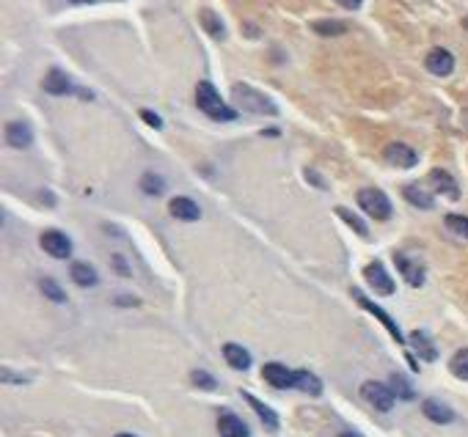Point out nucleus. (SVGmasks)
I'll use <instances>...</instances> for the list:
<instances>
[{
	"label": "nucleus",
	"mask_w": 468,
	"mask_h": 437,
	"mask_svg": "<svg viewBox=\"0 0 468 437\" xmlns=\"http://www.w3.org/2000/svg\"><path fill=\"white\" fill-rule=\"evenodd\" d=\"M196 105L201 107V113H207L210 119H215V122H234L237 119V110L234 107H229L220 94L215 91V86L210 83V80H201L198 83V89H196Z\"/></svg>",
	"instance_id": "f257e3e1"
},
{
	"label": "nucleus",
	"mask_w": 468,
	"mask_h": 437,
	"mask_svg": "<svg viewBox=\"0 0 468 437\" xmlns=\"http://www.w3.org/2000/svg\"><path fill=\"white\" fill-rule=\"evenodd\" d=\"M232 96H234V102L243 107V110H248V113H259V116H276L279 113V107L267 99V96L262 94V91H256V89H251L246 83H237L234 89H232Z\"/></svg>",
	"instance_id": "f03ea898"
},
{
	"label": "nucleus",
	"mask_w": 468,
	"mask_h": 437,
	"mask_svg": "<svg viewBox=\"0 0 468 437\" xmlns=\"http://www.w3.org/2000/svg\"><path fill=\"white\" fill-rule=\"evenodd\" d=\"M358 204H361V209L374 220L391 218V201H388V195H386L383 190H377V188L358 190Z\"/></svg>",
	"instance_id": "7ed1b4c3"
},
{
	"label": "nucleus",
	"mask_w": 468,
	"mask_h": 437,
	"mask_svg": "<svg viewBox=\"0 0 468 437\" xmlns=\"http://www.w3.org/2000/svg\"><path fill=\"white\" fill-rule=\"evenodd\" d=\"M361 396L369 402L372 407H377L380 412H388L391 407H394V391L388 388V385H383V382H374V379H369V382H364L361 385Z\"/></svg>",
	"instance_id": "20e7f679"
},
{
	"label": "nucleus",
	"mask_w": 468,
	"mask_h": 437,
	"mask_svg": "<svg viewBox=\"0 0 468 437\" xmlns=\"http://www.w3.org/2000/svg\"><path fill=\"white\" fill-rule=\"evenodd\" d=\"M39 242H42V248L47 250L53 259H69V253H72V240L63 231H58V228H47Z\"/></svg>",
	"instance_id": "39448f33"
},
{
	"label": "nucleus",
	"mask_w": 468,
	"mask_h": 437,
	"mask_svg": "<svg viewBox=\"0 0 468 437\" xmlns=\"http://www.w3.org/2000/svg\"><path fill=\"white\" fill-rule=\"evenodd\" d=\"M353 297H355V303H358V306H361V308H367V311L372 313V316H377V319H380V322H383V325H386V330H388V333H391V339H394V341H397V344H405V336H403V333H400V327H397V322H394V319H391V316H388V313L383 311V308H380V306H374L372 300H367V297H364V294H361V292H355V289H353Z\"/></svg>",
	"instance_id": "423d86ee"
},
{
	"label": "nucleus",
	"mask_w": 468,
	"mask_h": 437,
	"mask_svg": "<svg viewBox=\"0 0 468 437\" xmlns=\"http://www.w3.org/2000/svg\"><path fill=\"white\" fill-rule=\"evenodd\" d=\"M364 278L377 294H394V281H391V275L386 273V267L380 261H372V264L364 267Z\"/></svg>",
	"instance_id": "0eeeda50"
},
{
	"label": "nucleus",
	"mask_w": 468,
	"mask_h": 437,
	"mask_svg": "<svg viewBox=\"0 0 468 437\" xmlns=\"http://www.w3.org/2000/svg\"><path fill=\"white\" fill-rule=\"evenodd\" d=\"M262 377L267 379V385H273V388H295V372H289L284 363H265V369H262Z\"/></svg>",
	"instance_id": "6e6552de"
},
{
	"label": "nucleus",
	"mask_w": 468,
	"mask_h": 437,
	"mask_svg": "<svg viewBox=\"0 0 468 437\" xmlns=\"http://www.w3.org/2000/svg\"><path fill=\"white\" fill-rule=\"evenodd\" d=\"M386 159L394 168H413L419 162V155L410 146H405V143H388L386 146Z\"/></svg>",
	"instance_id": "1a4fd4ad"
},
{
	"label": "nucleus",
	"mask_w": 468,
	"mask_h": 437,
	"mask_svg": "<svg viewBox=\"0 0 468 437\" xmlns=\"http://www.w3.org/2000/svg\"><path fill=\"white\" fill-rule=\"evenodd\" d=\"M427 69L438 74V77H446V74H452V69H455V56L449 53V50H443V47H436V50H430L427 53Z\"/></svg>",
	"instance_id": "9d476101"
},
{
	"label": "nucleus",
	"mask_w": 468,
	"mask_h": 437,
	"mask_svg": "<svg viewBox=\"0 0 468 437\" xmlns=\"http://www.w3.org/2000/svg\"><path fill=\"white\" fill-rule=\"evenodd\" d=\"M168 209H171V215H174V218L187 220V223H193V220L201 218V209H198V204H196L193 198H185V195H177V198H171Z\"/></svg>",
	"instance_id": "9b49d317"
},
{
	"label": "nucleus",
	"mask_w": 468,
	"mask_h": 437,
	"mask_svg": "<svg viewBox=\"0 0 468 437\" xmlns=\"http://www.w3.org/2000/svg\"><path fill=\"white\" fill-rule=\"evenodd\" d=\"M394 261H397L400 275H403L410 286H422V283H424V267H422V264L410 261L405 253H397V256H394Z\"/></svg>",
	"instance_id": "f8f14e48"
},
{
	"label": "nucleus",
	"mask_w": 468,
	"mask_h": 437,
	"mask_svg": "<svg viewBox=\"0 0 468 437\" xmlns=\"http://www.w3.org/2000/svg\"><path fill=\"white\" fill-rule=\"evenodd\" d=\"M218 432L220 437H248V424L243 418H237L234 412H223L218 418Z\"/></svg>",
	"instance_id": "ddd939ff"
},
{
	"label": "nucleus",
	"mask_w": 468,
	"mask_h": 437,
	"mask_svg": "<svg viewBox=\"0 0 468 437\" xmlns=\"http://www.w3.org/2000/svg\"><path fill=\"white\" fill-rule=\"evenodd\" d=\"M31 141H33V135L28 124L11 122V124L6 126V143H8L11 149H25V146H31Z\"/></svg>",
	"instance_id": "4468645a"
},
{
	"label": "nucleus",
	"mask_w": 468,
	"mask_h": 437,
	"mask_svg": "<svg viewBox=\"0 0 468 437\" xmlns=\"http://www.w3.org/2000/svg\"><path fill=\"white\" fill-rule=\"evenodd\" d=\"M223 358H226V363H229L232 369H237V372H246L251 366L248 349L240 346V344H223Z\"/></svg>",
	"instance_id": "2eb2a0df"
},
{
	"label": "nucleus",
	"mask_w": 468,
	"mask_h": 437,
	"mask_svg": "<svg viewBox=\"0 0 468 437\" xmlns=\"http://www.w3.org/2000/svg\"><path fill=\"white\" fill-rule=\"evenodd\" d=\"M430 185L436 188V193H443V195H449V198H460V188H457V182L446 174V171H441V168H436L433 174H430Z\"/></svg>",
	"instance_id": "dca6fc26"
},
{
	"label": "nucleus",
	"mask_w": 468,
	"mask_h": 437,
	"mask_svg": "<svg viewBox=\"0 0 468 437\" xmlns=\"http://www.w3.org/2000/svg\"><path fill=\"white\" fill-rule=\"evenodd\" d=\"M422 412H424L433 424H452V421H455V412L446 405H441L438 399H424V402H422Z\"/></svg>",
	"instance_id": "f3484780"
},
{
	"label": "nucleus",
	"mask_w": 468,
	"mask_h": 437,
	"mask_svg": "<svg viewBox=\"0 0 468 437\" xmlns=\"http://www.w3.org/2000/svg\"><path fill=\"white\" fill-rule=\"evenodd\" d=\"M44 91H47V94L63 96L72 91V83H69V77L63 74L61 69H50V72L44 74Z\"/></svg>",
	"instance_id": "a211bd4d"
},
{
	"label": "nucleus",
	"mask_w": 468,
	"mask_h": 437,
	"mask_svg": "<svg viewBox=\"0 0 468 437\" xmlns=\"http://www.w3.org/2000/svg\"><path fill=\"white\" fill-rule=\"evenodd\" d=\"M243 399H246V402H248V405L253 407V412H256V415L262 418V424H265V426H267L270 432H276V429H279V415H276V412H273L270 407L262 405V402H259V399H256L253 393H246V391H243Z\"/></svg>",
	"instance_id": "6ab92c4d"
},
{
	"label": "nucleus",
	"mask_w": 468,
	"mask_h": 437,
	"mask_svg": "<svg viewBox=\"0 0 468 437\" xmlns=\"http://www.w3.org/2000/svg\"><path fill=\"white\" fill-rule=\"evenodd\" d=\"M69 275H72V281L77 283V286H83V289H89V286L96 283V273H94L91 264H86V261H75L72 270H69Z\"/></svg>",
	"instance_id": "aec40b11"
},
{
	"label": "nucleus",
	"mask_w": 468,
	"mask_h": 437,
	"mask_svg": "<svg viewBox=\"0 0 468 437\" xmlns=\"http://www.w3.org/2000/svg\"><path fill=\"white\" fill-rule=\"evenodd\" d=\"M410 344H413V349H416L427 363H433V360L438 358V349L433 346V341H430L422 330H413V333H410Z\"/></svg>",
	"instance_id": "412c9836"
},
{
	"label": "nucleus",
	"mask_w": 468,
	"mask_h": 437,
	"mask_svg": "<svg viewBox=\"0 0 468 437\" xmlns=\"http://www.w3.org/2000/svg\"><path fill=\"white\" fill-rule=\"evenodd\" d=\"M295 388L309 393V396H320L322 393V382L314 374H309V372H295Z\"/></svg>",
	"instance_id": "4be33fe9"
},
{
	"label": "nucleus",
	"mask_w": 468,
	"mask_h": 437,
	"mask_svg": "<svg viewBox=\"0 0 468 437\" xmlns=\"http://www.w3.org/2000/svg\"><path fill=\"white\" fill-rule=\"evenodd\" d=\"M403 193H405L407 201H410L413 207H419V209H433V204H436L430 193H424V190L416 188V185H407V188L403 190Z\"/></svg>",
	"instance_id": "5701e85b"
},
{
	"label": "nucleus",
	"mask_w": 468,
	"mask_h": 437,
	"mask_svg": "<svg viewBox=\"0 0 468 437\" xmlns=\"http://www.w3.org/2000/svg\"><path fill=\"white\" fill-rule=\"evenodd\" d=\"M201 25L207 28V33H210L213 39H223V36H226V28H223V22L218 20V14L210 11V8L201 11Z\"/></svg>",
	"instance_id": "b1692460"
},
{
	"label": "nucleus",
	"mask_w": 468,
	"mask_h": 437,
	"mask_svg": "<svg viewBox=\"0 0 468 437\" xmlns=\"http://www.w3.org/2000/svg\"><path fill=\"white\" fill-rule=\"evenodd\" d=\"M336 215H339V218H342L344 223L350 226V228H355V231H358V237H364V240L369 237V228H367V223L358 218V215H353L347 207H336Z\"/></svg>",
	"instance_id": "393cba45"
},
{
	"label": "nucleus",
	"mask_w": 468,
	"mask_h": 437,
	"mask_svg": "<svg viewBox=\"0 0 468 437\" xmlns=\"http://www.w3.org/2000/svg\"><path fill=\"white\" fill-rule=\"evenodd\" d=\"M314 33H320V36H342L347 31V25L344 22H336V20H317L312 25Z\"/></svg>",
	"instance_id": "a878e982"
},
{
	"label": "nucleus",
	"mask_w": 468,
	"mask_h": 437,
	"mask_svg": "<svg viewBox=\"0 0 468 437\" xmlns=\"http://www.w3.org/2000/svg\"><path fill=\"white\" fill-rule=\"evenodd\" d=\"M449 369L457 379H468V349H457L455 358L449 360Z\"/></svg>",
	"instance_id": "bb28decb"
},
{
	"label": "nucleus",
	"mask_w": 468,
	"mask_h": 437,
	"mask_svg": "<svg viewBox=\"0 0 468 437\" xmlns=\"http://www.w3.org/2000/svg\"><path fill=\"white\" fill-rule=\"evenodd\" d=\"M190 382L196 385V388H204V391H215L218 388V379L213 374H207V372H190Z\"/></svg>",
	"instance_id": "cd10ccee"
},
{
	"label": "nucleus",
	"mask_w": 468,
	"mask_h": 437,
	"mask_svg": "<svg viewBox=\"0 0 468 437\" xmlns=\"http://www.w3.org/2000/svg\"><path fill=\"white\" fill-rule=\"evenodd\" d=\"M39 286H42V292H44L50 300H56V303H63V300H66L63 289L56 281H53V278H42V281H39Z\"/></svg>",
	"instance_id": "c85d7f7f"
},
{
	"label": "nucleus",
	"mask_w": 468,
	"mask_h": 437,
	"mask_svg": "<svg viewBox=\"0 0 468 437\" xmlns=\"http://www.w3.org/2000/svg\"><path fill=\"white\" fill-rule=\"evenodd\" d=\"M141 190H144L146 195H160V193H163V179H160L157 174H144V176H141Z\"/></svg>",
	"instance_id": "c756f323"
},
{
	"label": "nucleus",
	"mask_w": 468,
	"mask_h": 437,
	"mask_svg": "<svg viewBox=\"0 0 468 437\" xmlns=\"http://www.w3.org/2000/svg\"><path fill=\"white\" fill-rule=\"evenodd\" d=\"M446 228L455 231L457 237H466L468 240V218L466 215H446Z\"/></svg>",
	"instance_id": "7c9ffc66"
},
{
	"label": "nucleus",
	"mask_w": 468,
	"mask_h": 437,
	"mask_svg": "<svg viewBox=\"0 0 468 437\" xmlns=\"http://www.w3.org/2000/svg\"><path fill=\"white\" fill-rule=\"evenodd\" d=\"M391 391H394V396H400V399H405V402H410L413 399V388L405 382V377H400V374H394L391 377Z\"/></svg>",
	"instance_id": "2f4dec72"
},
{
	"label": "nucleus",
	"mask_w": 468,
	"mask_h": 437,
	"mask_svg": "<svg viewBox=\"0 0 468 437\" xmlns=\"http://www.w3.org/2000/svg\"><path fill=\"white\" fill-rule=\"evenodd\" d=\"M141 119H144V122H146L149 126H155V129H160V126H163V119H160V116H155L152 110H144V113H141Z\"/></svg>",
	"instance_id": "473e14b6"
},
{
	"label": "nucleus",
	"mask_w": 468,
	"mask_h": 437,
	"mask_svg": "<svg viewBox=\"0 0 468 437\" xmlns=\"http://www.w3.org/2000/svg\"><path fill=\"white\" fill-rule=\"evenodd\" d=\"M3 379H6V382H25V379H23V377L11 374V372H8V369H3Z\"/></svg>",
	"instance_id": "72a5a7b5"
},
{
	"label": "nucleus",
	"mask_w": 468,
	"mask_h": 437,
	"mask_svg": "<svg viewBox=\"0 0 468 437\" xmlns=\"http://www.w3.org/2000/svg\"><path fill=\"white\" fill-rule=\"evenodd\" d=\"M339 6H344V8H358L361 6V0H336Z\"/></svg>",
	"instance_id": "f704fd0d"
},
{
	"label": "nucleus",
	"mask_w": 468,
	"mask_h": 437,
	"mask_svg": "<svg viewBox=\"0 0 468 437\" xmlns=\"http://www.w3.org/2000/svg\"><path fill=\"white\" fill-rule=\"evenodd\" d=\"M116 303H119V306H138V300H132V297H119V300H116Z\"/></svg>",
	"instance_id": "c9c22d12"
},
{
	"label": "nucleus",
	"mask_w": 468,
	"mask_h": 437,
	"mask_svg": "<svg viewBox=\"0 0 468 437\" xmlns=\"http://www.w3.org/2000/svg\"><path fill=\"white\" fill-rule=\"evenodd\" d=\"M339 437H361V435H355V432H344V435H339Z\"/></svg>",
	"instance_id": "e433bc0d"
},
{
	"label": "nucleus",
	"mask_w": 468,
	"mask_h": 437,
	"mask_svg": "<svg viewBox=\"0 0 468 437\" xmlns=\"http://www.w3.org/2000/svg\"><path fill=\"white\" fill-rule=\"evenodd\" d=\"M72 3H94V0H72Z\"/></svg>",
	"instance_id": "4c0bfd02"
},
{
	"label": "nucleus",
	"mask_w": 468,
	"mask_h": 437,
	"mask_svg": "<svg viewBox=\"0 0 468 437\" xmlns=\"http://www.w3.org/2000/svg\"><path fill=\"white\" fill-rule=\"evenodd\" d=\"M463 25H466V31H468V17H466V20H463Z\"/></svg>",
	"instance_id": "58836bf2"
},
{
	"label": "nucleus",
	"mask_w": 468,
	"mask_h": 437,
	"mask_svg": "<svg viewBox=\"0 0 468 437\" xmlns=\"http://www.w3.org/2000/svg\"><path fill=\"white\" fill-rule=\"evenodd\" d=\"M116 437H135V435H116Z\"/></svg>",
	"instance_id": "ea45409f"
}]
</instances>
